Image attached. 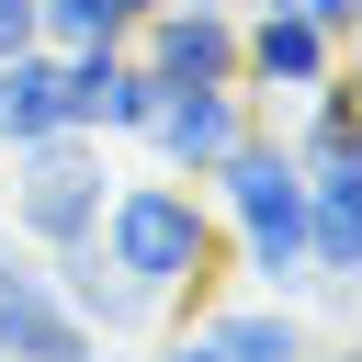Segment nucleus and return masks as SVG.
I'll return each instance as SVG.
<instances>
[{"mask_svg": "<svg viewBox=\"0 0 362 362\" xmlns=\"http://www.w3.org/2000/svg\"><path fill=\"white\" fill-rule=\"evenodd\" d=\"M90 249H102L136 294H158V317H170V328L226 283V226H215L204 181H170V170H113Z\"/></svg>", "mask_w": 362, "mask_h": 362, "instance_id": "nucleus-1", "label": "nucleus"}, {"mask_svg": "<svg viewBox=\"0 0 362 362\" xmlns=\"http://www.w3.org/2000/svg\"><path fill=\"white\" fill-rule=\"evenodd\" d=\"M272 11H305V23L339 34V45H351V23H362V0H272Z\"/></svg>", "mask_w": 362, "mask_h": 362, "instance_id": "nucleus-14", "label": "nucleus"}, {"mask_svg": "<svg viewBox=\"0 0 362 362\" xmlns=\"http://www.w3.org/2000/svg\"><path fill=\"white\" fill-rule=\"evenodd\" d=\"M34 136H68V68H57V45H11L0 57V147H34Z\"/></svg>", "mask_w": 362, "mask_h": 362, "instance_id": "nucleus-11", "label": "nucleus"}, {"mask_svg": "<svg viewBox=\"0 0 362 362\" xmlns=\"http://www.w3.org/2000/svg\"><path fill=\"white\" fill-rule=\"evenodd\" d=\"M79 351H90V328L57 305L45 260H34V272H11V283H0V362H79Z\"/></svg>", "mask_w": 362, "mask_h": 362, "instance_id": "nucleus-10", "label": "nucleus"}, {"mask_svg": "<svg viewBox=\"0 0 362 362\" xmlns=\"http://www.w3.org/2000/svg\"><path fill=\"white\" fill-rule=\"evenodd\" d=\"M124 57H136L158 90H226V79H238V11H226V0H158V11L124 34Z\"/></svg>", "mask_w": 362, "mask_h": 362, "instance_id": "nucleus-5", "label": "nucleus"}, {"mask_svg": "<svg viewBox=\"0 0 362 362\" xmlns=\"http://www.w3.org/2000/svg\"><path fill=\"white\" fill-rule=\"evenodd\" d=\"M181 328H204V351L215 362H305L317 351V328H305V305H283V294H249V283H215Z\"/></svg>", "mask_w": 362, "mask_h": 362, "instance_id": "nucleus-7", "label": "nucleus"}, {"mask_svg": "<svg viewBox=\"0 0 362 362\" xmlns=\"http://www.w3.org/2000/svg\"><path fill=\"white\" fill-rule=\"evenodd\" d=\"M34 260H45V249H23V238L0 226V283H11V272H34Z\"/></svg>", "mask_w": 362, "mask_h": 362, "instance_id": "nucleus-16", "label": "nucleus"}, {"mask_svg": "<svg viewBox=\"0 0 362 362\" xmlns=\"http://www.w3.org/2000/svg\"><path fill=\"white\" fill-rule=\"evenodd\" d=\"M136 362H215V351H204V328H158V339H136Z\"/></svg>", "mask_w": 362, "mask_h": 362, "instance_id": "nucleus-13", "label": "nucleus"}, {"mask_svg": "<svg viewBox=\"0 0 362 362\" xmlns=\"http://www.w3.org/2000/svg\"><path fill=\"white\" fill-rule=\"evenodd\" d=\"M79 362H136V351H124V339H90V351H79Z\"/></svg>", "mask_w": 362, "mask_h": 362, "instance_id": "nucleus-18", "label": "nucleus"}, {"mask_svg": "<svg viewBox=\"0 0 362 362\" xmlns=\"http://www.w3.org/2000/svg\"><path fill=\"white\" fill-rule=\"evenodd\" d=\"M351 68V45L339 34H317L305 11H272V0H238V90L272 113V102H305L317 79H339Z\"/></svg>", "mask_w": 362, "mask_h": 362, "instance_id": "nucleus-4", "label": "nucleus"}, {"mask_svg": "<svg viewBox=\"0 0 362 362\" xmlns=\"http://www.w3.org/2000/svg\"><path fill=\"white\" fill-rule=\"evenodd\" d=\"M204 204H215V226H226V283L283 294V305L317 294V260H305V170L283 158L272 113L204 170Z\"/></svg>", "mask_w": 362, "mask_h": 362, "instance_id": "nucleus-2", "label": "nucleus"}, {"mask_svg": "<svg viewBox=\"0 0 362 362\" xmlns=\"http://www.w3.org/2000/svg\"><path fill=\"white\" fill-rule=\"evenodd\" d=\"M57 68H68V124H79V136H102V147H136V136H147L158 79H147L124 45H79V57H57Z\"/></svg>", "mask_w": 362, "mask_h": 362, "instance_id": "nucleus-8", "label": "nucleus"}, {"mask_svg": "<svg viewBox=\"0 0 362 362\" xmlns=\"http://www.w3.org/2000/svg\"><path fill=\"white\" fill-rule=\"evenodd\" d=\"M147 11H158V0H34V45H57V57H79V45H124Z\"/></svg>", "mask_w": 362, "mask_h": 362, "instance_id": "nucleus-12", "label": "nucleus"}, {"mask_svg": "<svg viewBox=\"0 0 362 362\" xmlns=\"http://www.w3.org/2000/svg\"><path fill=\"white\" fill-rule=\"evenodd\" d=\"M11 45H34V0H0V57Z\"/></svg>", "mask_w": 362, "mask_h": 362, "instance_id": "nucleus-15", "label": "nucleus"}, {"mask_svg": "<svg viewBox=\"0 0 362 362\" xmlns=\"http://www.w3.org/2000/svg\"><path fill=\"white\" fill-rule=\"evenodd\" d=\"M305 362H362V351H351V339H317V351H305Z\"/></svg>", "mask_w": 362, "mask_h": 362, "instance_id": "nucleus-17", "label": "nucleus"}, {"mask_svg": "<svg viewBox=\"0 0 362 362\" xmlns=\"http://www.w3.org/2000/svg\"><path fill=\"white\" fill-rule=\"evenodd\" d=\"M11 158V192H0V226L23 249H79L102 226V192H113V147L102 136H34V147H0Z\"/></svg>", "mask_w": 362, "mask_h": 362, "instance_id": "nucleus-3", "label": "nucleus"}, {"mask_svg": "<svg viewBox=\"0 0 362 362\" xmlns=\"http://www.w3.org/2000/svg\"><path fill=\"white\" fill-rule=\"evenodd\" d=\"M45 283H57V305H68L90 339H124V351H136V339H158V328H170V317H158V294H136L90 238H79V249H45Z\"/></svg>", "mask_w": 362, "mask_h": 362, "instance_id": "nucleus-9", "label": "nucleus"}, {"mask_svg": "<svg viewBox=\"0 0 362 362\" xmlns=\"http://www.w3.org/2000/svg\"><path fill=\"white\" fill-rule=\"evenodd\" d=\"M226 11H238V0H226Z\"/></svg>", "mask_w": 362, "mask_h": 362, "instance_id": "nucleus-19", "label": "nucleus"}, {"mask_svg": "<svg viewBox=\"0 0 362 362\" xmlns=\"http://www.w3.org/2000/svg\"><path fill=\"white\" fill-rule=\"evenodd\" d=\"M249 124H260V102H249L238 79H226V90H158V113H147V136H136V147H147V170L204 181V170H215Z\"/></svg>", "mask_w": 362, "mask_h": 362, "instance_id": "nucleus-6", "label": "nucleus"}]
</instances>
